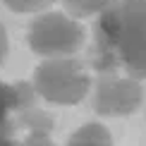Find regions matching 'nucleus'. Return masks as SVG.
I'll return each instance as SVG.
<instances>
[{"label": "nucleus", "instance_id": "39448f33", "mask_svg": "<svg viewBox=\"0 0 146 146\" xmlns=\"http://www.w3.org/2000/svg\"><path fill=\"white\" fill-rule=\"evenodd\" d=\"M141 86L137 79L122 77V74H98L94 94V110L108 117L134 113L141 103Z\"/></svg>", "mask_w": 146, "mask_h": 146}, {"label": "nucleus", "instance_id": "1a4fd4ad", "mask_svg": "<svg viewBox=\"0 0 146 146\" xmlns=\"http://www.w3.org/2000/svg\"><path fill=\"white\" fill-rule=\"evenodd\" d=\"M5 58H7V31H5L3 22H0V65L5 62Z\"/></svg>", "mask_w": 146, "mask_h": 146}, {"label": "nucleus", "instance_id": "f257e3e1", "mask_svg": "<svg viewBox=\"0 0 146 146\" xmlns=\"http://www.w3.org/2000/svg\"><path fill=\"white\" fill-rule=\"evenodd\" d=\"M91 62L98 74L146 79V0H113L98 12Z\"/></svg>", "mask_w": 146, "mask_h": 146}, {"label": "nucleus", "instance_id": "6e6552de", "mask_svg": "<svg viewBox=\"0 0 146 146\" xmlns=\"http://www.w3.org/2000/svg\"><path fill=\"white\" fill-rule=\"evenodd\" d=\"M55 3L58 0H3V5H7L12 12H41Z\"/></svg>", "mask_w": 146, "mask_h": 146}, {"label": "nucleus", "instance_id": "7ed1b4c3", "mask_svg": "<svg viewBox=\"0 0 146 146\" xmlns=\"http://www.w3.org/2000/svg\"><path fill=\"white\" fill-rule=\"evenodd\" d=\"M91 79L84 65L74 58L43 60L34 72V91L48 103L74 106L89 94Z\"/></svg>", "mask_w": 146, "mask_h": 146}, {"label": "nucleus", "instance_id": "423d86ee", "mask_svg": "<svg viewBox=\"0 0 146 146\" xmlns=\"http://www.w3.org/2000/svg\"><path fill=\"white\" fill-rule=\"evenodd\" d=\"M65 146H115L110 132L98 122H86L67 139Z\"/></svg>", "mask_w": 146, "mask_h": 146}, {"label": "nucleus", "instance_id": "20e7f679", "mask_svg": "<svg viewBox=\"0 0 146 146\" xmlns=\"http://www.w3.org/2000/svg\"><path fill=\"white\" fill-rule=\"evenodd\" d=\"M84 27L65 12H41L31 22L27 36L31 50L46 60L74 55L84 46Z\"/></svg>", "mask_w": 146, "mask_h": 146}, {"label": "nucleus", "instance_id": "0eeeda50", "mask_svg": "<svg viewBox=\"0 0 146 146\" xmlns=\"http://www.w3.org/2000/svg\"><path fill=\"white\" fill-rule=\"evenodd\" d=\"M113 0H62L65 10L70 17H89L94 12H101L103 7H108Z\"/></svg>", "mask_w": 146, "mask_h": 146}, {"label": "nucleus", "instance_id": "f03ea898", "mask_svg": "<svg viewBox=\"0 0 146 146\" xmlns=\"http://www.w3.org/2000/svg\"><path fill=\"white\" fill-rule=\"evenodd\" d=\"M53 117L36 103L34 86L0 82V146H55Z\"/></svg>", "mask_w": 146, "mask_h": 146}]
</instances>
